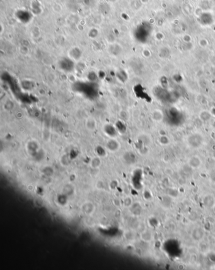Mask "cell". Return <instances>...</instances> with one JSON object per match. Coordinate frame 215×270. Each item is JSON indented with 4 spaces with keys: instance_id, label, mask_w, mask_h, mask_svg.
<instances>
[{
    "instance_id": "obj_5",
    "label": "cell",
    "mask_w": 215,
    "mask_h": 270,
    "mask_svg": "<svg viewBox=\"0 0 215 270\" xmlns=\"http://www.w3.org/2000/svg\"><path fill=\"white\" fill-rule=\"evenodd\" d=\"M214 201L215 200L212 196L208 195L205 197L203 202H204V204H205V205L206 207H208V208H211L214 206Z\"/></svg>"
},
{
    "instance_id": "obj_6",
    "label": "cell",
    "mask_w": 215,
    "mask_h": 270,
    "mask_svg": "<svg viewBox=\"0 0 215 270\" xmlns=\"http://www.w3.org/2000/svg\"><path fill=\"white\" fill-rule=\"evenodd\" d=\"M131 211L135 215H139L141 212V207L139 203H134L131 205Z\"/></svg>"
},
{
    "instance_id": "obj_9",
    "label": "cell",
    "mask_w": 215,
    "mask_h": 270,
    "mask_svg": "<svg viewBox=\"0 0 215 270\" xmlns=\"http://www.w3.org/2000/svg\"><path fill=\"white\" fill-rule=\"evenodd\" d=\"M100 165V160L98 158H94L92 161V165L93 167H98Z\"/></svg>"
},
{
    "instance_id": "obj_7",
    "label": "cell",
    "mask_w": 215,
    "mask_h": 270,
    "mask_svg": "<svg viewBox=\"0 0 215 270\" xmlns=\"http://www.w3.org/2000/svg\"><path fill=\"white\" fill-rule=\"evenodd\" d=\"M152 116H152L153 118V120L156 122L161 121L163 116L162 112L160 110H155L153 113Z\"/></svg>"
},
{
    "instance_id": "obj_8",
    "label": "cell",
    "mask_w": 215,
    "mask_h": 270,
    "mask_svg": "<svg viewBox=\"0 0 215 270\" xmlns=\"http://www.w3.org/2000/svg\"><path fill=\"white\" fill-rule=\"evenodd\" d=\"M86 125L89 130H94L96 127V122L93 118H90L88 120H87Z\"/></svg>"
},
{
    "instance_id": "obj_3",
    "label": "cell",
    "mask_w": 215,
    "mask_h": 270,
    "mask_svg": "<svg viewBox=\"0 0 215 270\" xmlns=\"http://www.w3.org/2000/svg\"><path fill=\"white\" fill-rule=\"evenodd\" d=\"M141 239L143 240L144 242H150L153 238V235L150 231H144L141 233Z\"/></svg>"
},
{
    "instance_id": "obj_2",
    "label": "cell",
    "mask_w": 215,
    "mask_h": 270,
    "mask_svg": "<svg viewBox=\"0 0 215 270\" xmlns=\"http://www.w3.org/2000/svg\"><path fill=\"white\" fill-rule=\"evenodd\" d=\"M201 165V160L198 156H193L189 160V165L193 168H198Z\"/></svg>"
},
{
    "instance_id": "obj_4",
    "label": "cell",
    "mask_w": 215,
    "mask_h": 270,
    "mask_svg": "<svg viewBox=\"0 0 215 270\" xmlns=\"http://www.w3.org/2000/svg\"><path fill=\"white\" fill-rule=\"evenodd\" d=\"M93 207H94L93 206L92 203H90L89 202H86L82 207V210L83 211V212L84 214L86 215H89L92 213V211L93 210Z\"/></svg>"
},
{
    "instance_id": "obj_1",
    "label": "cell",
    "mask_w": 215,
    "mask_h": 270,
    "mask_svg": "<svg viewBox=\"0 0 215 270\" xmlns=\"http://www.w3.org/2000/svg\"><path fill=\"white\" fill-rule=\"evenodd\" d=\"M205 231L201 227H196L191 232V238L195 241H200L205 237Z\"/></svg>"
},
{
    "instance_id": "obj_10",
    "label": "cell",
    "mask_w": 215,
    "mask_h": 270,
    "mask_svg": "<svg viewBox=\"0 0 215 270\" xmlns=\"http://www.w3.org/2000/svg\"><path fill=\"white\" fill-rule=\"evenodd\" d=\"M124 205L125 206L127 207H131V205H133V203H132V199L129 198V197H127V198H126L124 200Z\"/></svg>"
}]
</instances>
